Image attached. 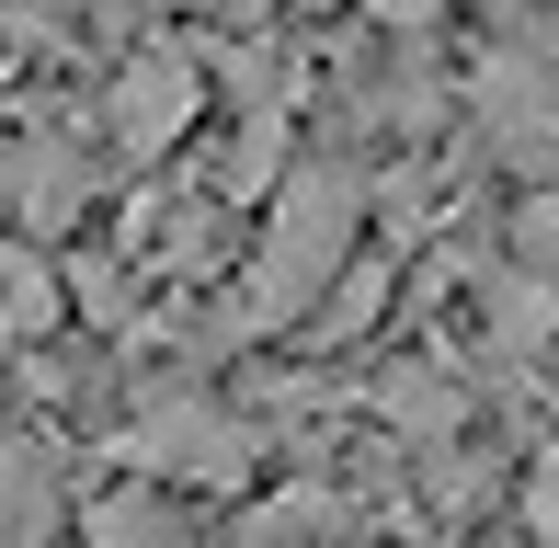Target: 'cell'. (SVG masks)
<instances>
[{"mask_svg": "<svg viewBox=\"0 0 559 548\" xmlns=\"http://www.w3.org/2000/svg\"><path fill=\"white\" fill-rule=\"evenodd\" d=\"M502 240H514V263L559 274V148L525 160V194H514V217H502Z\"/></svg>", "mask_w": 559, "mask_h": 548, "instance_id": "cell-9", "label": "cell"}, {"mask_svg": "<svg viewBox=\"0 0 559 548\" xmlns=\"http://www.w3.org/2000/svg\"><path fill=\"white\" fill-rule=\"evenodd\" d=\"M514 503H525V537L559 548V445H537V468H525V491H514Z\"/></svg>", "mask_w": 559, "mask_h": 548, "instance_id": "cell-10", "label": "cell"}, {"mask_svg": "<svg viewBox=\"0 0 559 548\" xmlns=\"http://www.w3.org/2000/svg\"><path fill=\"white\" fill-rule=\"evenodd\" d=\"M58 537V480L46 445H0V548H46Z\"/></svg>", "mask_w": 559, "mask_h": 548, "instance_id": "cell-8", "label": "cell"}, {"mask_svg": "<svg viewBox=\"0 0 559 548\" xmlns=\"http://www.w3.org/2000/svg\"><path fill=\"white\" fill-rule=\"evenodd\" d=\"M194 92H206V69L183 58V46H160V58H138L115 81V104H104V127H115V148L126 160H160L171 138L194 127Z\"/></svg>", "mask_w": 559, "mask_h": 548, "instance_id": "cell-3", "label": "cell"}, {"mask_svg": "<svg viewBox=\"0 0 559 548\" xmlns=\"http://www.w3.org/2000/svg\"><path fill=\"white\" fill-rule=\"evenodd\" d=\"M343 537H366V514H354L343 491H309V480H297V491H274V503H251L228 548H343Z\"/></svg>", "mask_w": 559, "mask_h": 548, "instance_id": "cell-7", "label": "cell"}, {"mask_svg": "<svg viewBox=\"0 0 559 548\" xmlns=\"http://www.w3.org/2000/svg\"><path fill=\"white\" fill-rule=\"evenodd\" d=\"M354 229H366V183H354V171H297V183H274L240 332H297V320L332 297V274L354 263Z\"/></svg>", "mask_w": 559, "mask_h": 548, "instance_id": "cell-1", "label": "cell"}, {"mask_svg": "<svg viewBox=\"0 0 559 548\" xmlns=\"http://www.w3.org/2000/svg\"><path fill=\"white\" fill-rule=\"evenodd\" d=\"M0 194H12L23 229H69V217H81V148H58V138L0 148Z\"/></svg>", "mask_w": 559, "mask_h": 548, "instance_id": "cell-6", "label": "cell"}, {"mask_svg": "<svg viewBox=\"0 0 559 548\" xmlns=\"http://www.w3.org/2000/svg\"><path fill=\"white\" fill-rule=\"evenodd\" d=\"M81 548H217V537H206V526L183 514V491L138 480V491H104V503H92Z\"/></svg>", "mask_w": 559, "mask_h": 548, "instance_id": "cell-4", "label": "cell"}, {"mask_svg": "<svg viewBox=\"0 0 559 548\" xmlns=\"http://www.w3.org/2000/svg\"><path fill=\"white\" fill-rule=\"evenodd\" d=\"M479 320H491V355H548L559 343V274H537V263L479 274Z\"/></svg>", "mask_w": 559, "mask_h": 548, "instance_id": "cell-5", "label": "cell"}, {"mask_svg": "<svg viewBox=\"0 0 559 548\" xmlns=\"http://www.w3.org/2000/svg\"><path fill=\"white\" fill-rule=\"evenodd\" d=\"M251 457H263V434L206 389H171V401H148L126 422V468L160 491H251Z\"/></svg>", "mask_w": 559, "mask_h": 548, "instance_id": "cell-2", "label": "cell"}]
</instances>
